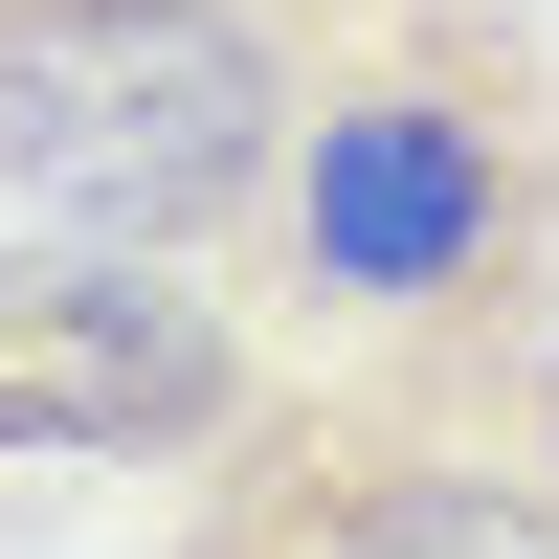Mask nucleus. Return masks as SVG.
<instances>
[{"label":"nucleus","mask_w":559,"mask_h":559,"mask_svg":"<svg viewBox=\"0 0 559 559\" xmlns=\"http://www.w3.org/2000/svg\"><path fill=\"white\" fill-rule=\"evenodd\" d=\"M292 358H559V23L537 0H336L292 179L247 224Z\"/></svg>","instance_id":"obj_1"},{"label":"nucleus","mask_w":559,"mask_h":559,"mask_svg":"<svg viewBox=\"0 0 559 559\" xmlns=\"http://www.w3.org/2000/svg\"><path fill=\"white\" fill-rule=\"evenodd\" d=\"M336 0H0V202L68 247L247 269Z\"/></svg>","instance_id":"obj_2"},{"label":"nucleus","mask_w":559,"mask_h":559,"mask_svg":"<svg viewBox=\"0 0 559 559\" xmlns=\"http://www.w3.org/2000/svg\"><path fill=\"white\" fill-rule=\"evenodd\" d=\"M157 559H559V358H292Z\"/></svg>","instance_id":"obj_3"},{"label":"nucleus","mask_w":559,"mask_h":559,"mask_svg":"<svg viewBox=\"0 0 559 559\" xmlns=\"http://www.w3.org/2000/svg\"><path fill=\"white\" fill-rule=\"evenodd\" d=\"M269 381L292 358H269L247 269L68 247V224L0 247V471H202Z\"/></svg>","instance_id":"obj_4"}]
</instances>
